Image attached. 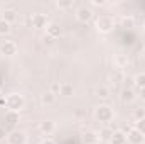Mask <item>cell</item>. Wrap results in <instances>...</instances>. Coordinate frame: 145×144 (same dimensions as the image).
<instances>
[{"mask_svg":"<svg viewBox=\"0 0 145 144\" xmlns=\"http://www.w3.org/2000/svg\"><path fill=\"white\" fill-rule=\"evenodd\" d=\"M5 100H7L5 107L8 108V110H12V112H19L20 114V110L25 107V98L20 93H8L5 97Z\"/></svg>","mask_w":145,"mask_h":144,"instance_id":"1","label":"cell"},{"mask_svg":"<svg viewBox=\"0 0 145 144\" xmlns=\"http://www.w3.org/2000/svg\"><path fill=\"white\" fill-rule=\"evenodd\" d=\"M95 27H96L98 32H101V34H108V32L113 31V27H115V19H113L111 15L103 14V15H100V17L95 20Z\"/></svg>","mask_w":145,"mask_h":144,"instance_id":"2","label":"cell"},{"mask_svg":"<svg viewBox=\"0 0 145 144\" xmlns=\"http://www.w3.org/2000/svg\"><path fill=\"white\" fill-rule=\"evenodd\" d=\"M113 108L106 105V104H101V105H98V107L95 108V119L96 120H100V122H103V124H108L113 120Z\"/></svg>","mask_w":145,"mask_h":144,"instance_id":"3","label":"cell"},{"mask_svg":"<svg viewBox=\"0 0 145 144\" xmlns=\"http://www.w3.org/2000/svg\"><path fill=\"white\" fill-rule=\"evenodd\" d=\"M7 144H27V134L24 131H12L7 134Z\"/></svg>","mask_w":145,"mask_h":144,"instance_id":"4","label":"cell"},{"mask_svg":"<svg viewBox=\"0 0 145 144\" xmlns=\"http://www.w3.org/2000/svg\"><path fill=\"white\" fill-rule=\"evenodd\" d=\"M0 54L2 56H7V58H12L17 54V44L14 41H3L0 44Z\"/></svg>","mask_w":145,"mask_h":144,"instance_id":"5","label":"cell"},{"mask_svg":"<svg viewBox=\"0 0 145 144\" xmlns=\"http://www.w3.org/2000/svg\"><path fill=\"white\" fill-rule=\"evenodd\" d=\"M76 19H78L79 22H83V24L89 22V20L93 19V10H91V7H86V5L79 7V9L76 10Z\"/></svg>","mask_w":145,"mask_h":144,"instance_id":"6","label":"cell"},{"mask_svg":"<svg viewBox=\"0 0 145 144\" xmlns=\"http://www.w3.org/2000/svg\"><path fill=\"white\" fill-rule=\"evenodd\" d=\"M127 143H130V144H144L145 143V136L140 132V131H137L135 127H132V129L127 132Z\"/></svg>","mask_w":145,"mask_h":144,"instance_id":"7","label":"cell"},{"mask_svg":"<svg viewBox=\"0 0 145 144\" xmlns=\"http://www.w3.org/2000/svg\"><path fill=\"white\" fill-rule=\"evenodd\" d=\"M32 27H36V29H44V27H47V17H46V14H34L32 15Z\"/></svg>","mask_w":145,"mask_h":144,"instance_id":"8","label":"cell"},{"mask_svg":"<svg viewBox=\"0 0 145 144\" xmlns=\"http://www.w3.org/2000/svg\"><path fill=\"white\" fill-rule=\"evenodd\" d=\"M39 131L44 134V136H51L54 131H56V124L52 120H42L39 124Z\"/></svg>","mask_w":145,"mask_h":144,"instance_id":"9","label":"cell"},{"mask_svg":"<svg viewBox=\"0 0 145 144\" xmlns=\"http://www.w3.org/2000/svg\"><path fill=\"white\" fill-rule=\"evenodd\" d=\"M46 34L49 37H52V39H56V37H59L63 34V29L59 27V24L51 22V24H47V27H46Z\"/></svg>","mask_w":145,"mask_h":144,"instance_id":"10","label":"cell"},{"mask_svg":"<svg viewBox=\"0 0 145 144\" xmlns=\"http://www.w3.org/2000/svg\"><path fill=\"white\" fill-rule=\"evenodd\" d=\"M110 144H127V132L123 131H113V136L108 141Z\"/></svg>","mask_w":145,"mask_h":144,"instance_id":"11","label":"cell"},{"mask_svg":"<svg viewBox=\"0 0 145 144\" xmlns=\"http://www.w3.org/2000/svg\"><path fill=\"white\" fill-rule=\"evenodd\" d=\"M83 141H84V144H98L100 143V134L95 131H86L83 136Z\"/></svg>","mask_w":145,"mask_h":144,"instance_id":"12","label":"cell"},{"mask_svg":"<svg viewBox=\"0 0 145 144\" xmlns=\"http://www.w3.org/2000/svg\"><path fill=\"white\" fill-rule=\"evenodd\" d=\"M56 97L57 95H54L52 92H44L42 95H40V102H42V105H46V107H49V105H54L56 104Z\"/></svg>","mask_w":145,"mask_h":144,"instance_id":"13","label":"cell"},{"mask_svg":"<svg viewBox=\"0 0 145 144\" xmlns=\"http://www.w3.org/2000/svg\"><path fill=\"white\" fill-rule=\"evenodd\" d=\"M2 19H3L5 22H8V24H14V22L17 20V12H15L14 9H5V10L2 12Z\"/></svg>","mask_w":145,"mask_h":144,"instance_id":"14","label":"cell"},{"mask_svg":"<svg viewBox=\"0 0 145 144\" xmlns=\"http://www.w3.org/2000/svg\"><path fill=\"white\" fill-rule=\"evenodd\" d=\"M19 120H20V115H19V112L7 110V114H5V122H7L8 126H15V124H19Z\"/></svg>","mask_w":145,"mask_h":144,"instance_id":"15","label":"cell"},{"mask_svg":"<svg viewBox=\"0 0 145 144\" xmlns=\"http://www.w3.org/2000/svg\"><path fill=\"white\" fill-rule=\"evenodd\" d=\"M135 98H137V95H135L133 88H125V90L121 92V100H123L125 104H130V102H133Z\"/></svg>","mask_w":145,"mask_h":144,"instance_id":"16","label":"cell"},{"mask_svg":"<svg viewBox=\"0 0 145 144\" xmlns=\"http://www.w3.org/2000/svg\"><path fill=\"white\" fill-rule=\"evenodd\" d=\"M132 81H133V87H135V88H138V90L145 88V71L135 75V76L132 78Z\"/></svg>","mask_w":145,"mask_h":144,"instance_id":"17","label":"cell"},{"mask_svg":"<svg viewBox=\"0 0 145 144\" xmlns=\"http://www.w3.org/2000/svg\"><path fill=\"white\" fill-rule=\"evenodd\" d=\"M63 97H72L74 95V87L71 83H61V93Z\"/></svg>","mask_w":145,"mask_h":144,"instance_id":"18","label":"cell"},{"mask_svg":"<svg viewBox=\"0 0 145 144\" xmlns=\"http://www.w3.org/2000/svg\"><path fill=\"white\" fill-rule=\"evenodd\" d=\"M96 97H100V98H108L110 97V88L105 87V85L96 87Z\"/></svg>","mask_w":145,"mask_h":144,"instance_id":"19","label":"cell"},{"mask_svg":"<svg viewBox=\"0 0 145 144\" xmlns=\"http://www.w3.org/2000/svg\"><path fill=\"white\" fill-rule=\"evenodd\" d=\"M98 134H100V141H110L111 136H113V131H111L110 127H105V129H101Z\"/></svg>","mask_w":145,"mask_h":144,"instance_id":"20","label":"cell"},{"mask_svg":"<svg viewBox=\"0 0 145 144\" xmlns=\"http://www.w3.org/2000/svg\"><path fill=\"white\" fill-rule=\"evenodd\" d=\"M123 80H125V76H123V70L116 68L115 71L111 73V81H115V83H120V81H123Z\"/></svg>","mask_w":145,"mask_h":144,"instance_id":"21","label":"cell"},{"mask_svg":"<svg viewBox=\"0 0 145 144\" xmlns=\"http://www.w3.org/2000/svg\"><path fill=\"white\" fill-rule=\"evenodd\" d=\"M10 31H12V29H10V24L5 22V20L0 17V36H7Z\"/></svg>","mask_w":145,"mask_h":144,"instance_id":"22","label":"cell"},{"mask_svg":"<svg viewBox=\"0 0 145 144\" xmlns=\"http://www.w3.org/2000/svg\"><path fill=\"white\" fill-rule=\"evenodd\" d=\"M72 5H74V2H72V0H68V2H61V0H59V2H56V7H57V9H63V10L71 9Z\"/></svg>","mask_w":145,"mask_h":144,"instance_id":"23","label":"cell"},{"mask_svg":"<svg viewBox=\"0 0 145 144\" xmlns=\"http://www.w3.org/2000/svg\"><path fill=\"white\" fill-rule=\"evenodd\" d=\"M133 127H135L137 131H140V132H142V134L145 136V117H144V119H140V120H137Z\"/></svg>","mask_w":145,"mask_h":144,"instance_id":"24","label":"cell"},{"mask_svg":"<svg viewBox=\"0 0 145 144\" xmlns=\"http://www.w3.org/2000/svg\"><path fill=\"white\" fill-rule=\"evenodd\" d=\"M133 22H135V20H133V17H132V15H127V17H123V19H121V26H123V27H132V26H133Z\"/></svg>","mask_w":145,"mask_h":144,"instance_id":"25","label":"cell"},{"mask_svg":"<svg viewBox=\"0 0 145 144\" xmlns=\"http://www.w3.org/2000/svg\"><path fill=\"white\" fill-rule=\"evenodd\" d=\"M49 92H52L54 95H59V93H61V83H59V81L51 83V90H49Z\"/></svg>","mask_w":145,"mask_h":144,"instance_id":"26","label":"cell"},{"mask_svg":"<svg viewBox=\"0 0 145 144\" xmlns=\"http://www.w3.org/2000/svg\"><path fill=\"white\" fill-rule=\"evenodd\" d=\"M133 117L137 119V120H140V119H144L145 117V108H135V112H133Z\"/></svg>","mask_w":145,"mask_h":144,"instance_id":"27","label":"cell"},{"mask_svg":"<svg viewBox=\"0 0 145 144\" xmlns=\"http://www.w3.org/2000/svg\"><path fill=\"white\" fill-rule=\"evenodd\" d=\"M89 5L91 7H105V5H108V2H105V0H91Z\"/></svg>","mask_w":145,"mask_h":144,"instance_id":"28","label":"cell"},{"mask_svg":"<svg viewBox=\"0 0 145 144\" xmlns=\"http://www.w3.org/2000/svg\"><path fill=\"white\" fill-rule=\"evenodd\" d=\"M52 41H54V39H52V37H49L47 34L44 36V42H46V44H52Z\"/></svg>","mask_w":145,"mask_h":144,"instance_id":"29","label":"cell"},{"mask_svg":"<svg viewBox=\"0 0 145 144\" xmlns=\"http://www.w3.org/2000/svg\"><path fill=\"white\" fill-rule=\"evenodd\" d=\"M3 137H5V129H3V127H0V141H2Z\"/></svg>","mask_w":145,"mask_h":144,"instance_id":"30","label":"cell"},{"mask_svg":"<svg viewBox=\"0 0 145 144\" xmlns=\"http://www.w3.org/2000/svg\"><path fill=\"white\" fill-rule=\"evenodd\" d=\"M5 102H7L5 97H0V107H5Z\"/></svg>","mask_w":145,"mask_h":144,"instance_id":"31","label":"cell"},{"mask_svg":"<svg viewBox=\"0 0 145 144\" xmlns=\"http://www.w3.org/2000/svg\"><path fill=\"white\" fill-rule=\"evenodd\" d=\"M40 144H56V143H54V141H51V139H44Z\"/></svg>","mask_w":145,"mask_h":144,"instance_id":"32","label":"cell"},{"mask_svg":"<svg viewBox=\"0 0 145 144\" xmlns=\"http://www.w3.org/2000/svg\"><path fill=\"white\" fill-rule=\"evenodd\" d=\"M140 98H142V100H145V88H142V90H140Z\"/></svg>","mask_w":145,"mask_h":144,"instance_id":"33","label":"cell"}]
</instances>
